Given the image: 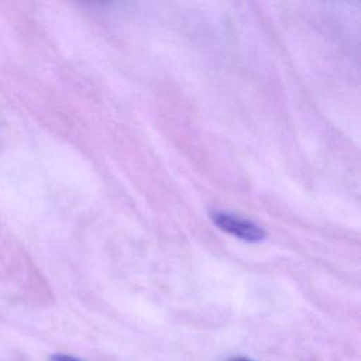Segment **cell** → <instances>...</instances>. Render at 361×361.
Masks as SVG:
<instances>
[{
    "label": "cell",
    "instance_id": "6da1fadb",
    "mask_svg": "<svg viewBox=\"0 0 361 361\" xmlns=\"http://www.w3.org/2000/svg\"><path fill=\"white\" fill-rule=\"evenodd\" d=\"M210 217L213 223L221 228L223 231H227L228 234H233L241 240L257 243L265 237V231L258 227L257 224L247 221L240 217H234L224 212H212Z\"/></svg>",
    "mask_w": 361,
    "mask_h": 361
},
{
    "label": "cell",
    "instance_id": "7a4b0ae2",
    "mask_svg": "<svg viewBox=\"0 0 361 361\" xmlns=\"http://www.w3.org/2000/svg\"><path fill=\"white\" fill-rule=\"evenodd\" d=\"M51 361H82V360H78L72 355H68V354H54Z\"/></svg>",
    "mask_w": 361,
    "mask_h": 361
},
{
    "label": "cell",
    "instance_id": "3957f363",
    "mask_svg": "<svg viewBox=\"0 0 361 361\" xmlns=\"http://www.w3.org/2000/svg\"><path fill=\"white\" fill-rule=\"evenodd\" d=\"M231 361H251V360H248V358H243V357H237V358H233Z\"/></svg>",
    "mask_w": 361,
    "mask_h": 361
}]
</instances>
